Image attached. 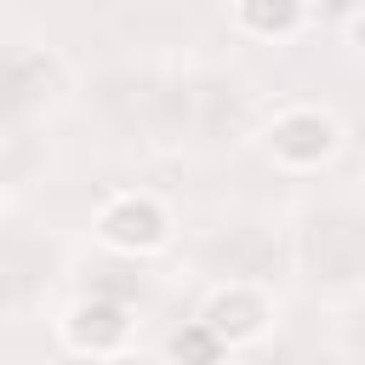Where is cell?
<instances>
[{
	"mask_svg": "<svg viewBox=\"0 0 365 365\" xmlns=\"http://www.w3.org/2000/svg\"><path fill=\"white\" fill-rule=\"evenodd\" d=\"M291 262L302 268L308 285L342 291L365 279V211L348 200L308 205L291 228Z\"/></svg>",
	"mask_w": 365,
	"mask_h": 365,
	"instance_id": "6da1fadb",
	"label": "cell"
},
{
	"mask_svg": "<svg viewBox=\"0 0 365 365\" xmlns=\"http://www.w3.org/2000/svg\"><path fill=\"white\" fill-rule=\"evenodd\" d=\"M262 148H268V160L285 165V171H319V165H331V154L342 148V125H336V114L319 108V103H285V108H274V120L262 125Z\"/></svg>",
	"mask_w": 365,
	"mask_h": 365,
	"instance_id": "7a4b0ae2",
	"label": "cell"
},
{
	"mask_svg": "<svg viewBox=\"0 0 365 365\" xmlns=\"http://www.w3.org/2000/svg\"><path fill=\"white\" fill-rule=\"evenodd\" d=\"M97 240L114 257H148L171 240V211L148 188H120L97 205Z\"/></svg>",
	"mask_w": 365,
	"mask_h": 365,
	"instance_id": "3957f363",
	"label": "cell"
},
{
	"mask_svg": "<svg viewBox=\"0 0 365 365\" xmlns=\"http://www.w3.org/2000/svg\"><path fill=\"white\" fill-rule=\"evenodd\" d=\"M0 86H6V125H11V137H23V125L40 108L63 103V63L40 46H6Z\"/></svg>",
	"mask_w": 365,
	"mask_h": 365,
	"instance_id": "277c9868",
	"label": "cell"
},
{
	"mask_svg": "<svg viewBox=\"0 0 365 365\" xmlns=\"http://www.w3.org/2000/svg\"><path fill=\"white\" fill-rule=\"evenodd\" d=\"M131 331H137V325H131V308L114 302V297H97V291L74 297V302L63 308V319H57L63 348L80 354V359H120V354L131 348Z\"/></svg>",
	"mask_w": 365,
	"mask_h": 365,
	"instance_id": "5b68a950",
	"label": "cell"
},
{
	"mask_svg": "<svg viewBox=\"0 0 365 365\" xmlns=\"http://www.w3.org/2000/svg\"><path fill=\"white\" fill-rule=\"evenodd\" d=\"M194 319L234 354V348L268 336V325H274V297H268V285H211Z\"/></svg>",
	"mask_w": 365,
	"mask_h": 365,
	"instance_id": "8992f818",
	"label": "cell"
},
{
	"mask_svg": "<svg viewBox=\"0 0 365 365\" xmlns=\"http://www.w3.org/2000/svg\"><path fill=\"white\" fill-rule=\"evenodd\" d=\"M234 23H240L245 34L285 40V34H297V29L308 23V11H302V6H240V11H234Z\"/></svg>",
	"mask_w": 365,
	"mask_h": 365,
	"instance_id": "52a82bcc",
	"label": "cell"
},
{
	"mask_svg": "<svg viewBox=\"0 0 365 365\" xmlns=\"http://www.w3.org/2000/svg\"><path fill=\"white\" fill-rule=\"evenodd\" d=\"M228 359V348L200 325V319H188L177 336H171V365H222Z\"/></svg>",
	"mask_w": 365,
	"mask_h": 365,
	"instance_id": "ba28073f",
	"label": "cell"
},
{
	"mask_svg": "<svg viewBox=\"0 0 365 365\" xmlns=\"http://www.w3.org/2000/svg\"><path fill=\"white\" fill-rule=\"evenodd\" d=\"M348 40L365 51V11H354V17H348Z\"/></svg>",
	"mask_w": 365,
	"mask_h": 365,
	"instance_id": "9c48e42d",
	"label": "cell"
}]
</instances>
